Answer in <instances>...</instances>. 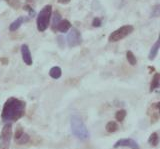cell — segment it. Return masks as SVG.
<instances>
[{
	"label": "cell",
	"instance_id": "cell-1",
	"mask_svg": "<svg viewBox=\"0 0 160 149\" xmlns=\"http://www.w3.org/2000/svg\"><path fill=\"white\" fill-rule=\"evenodd\" d=\"M26 110V103L23 100H20L15 97H10L5 101L1 118L4 122H16L20 118L25 115Z\"/></svg>",
	"mask_w": 160,
	"mask_h": 149
},
{
	"label": "cell",
	"instance_id": "cell-2",
	"mask_svg": "<svg viewBox=\"0 0 160 149\" xmlns=\"http://www.w3.org/2000/svg\"><path fill=\"white\" fill-rule=\"evenodd\" d=\"M70 125H71V131L75 137H77L80 140H86L87 138H89L88 129L80 117L72 116L70 120Z\"/></svg>",
	"mask_w": 160,
	"mask_h": 149
},
{
	"label": "cell",
	"instance_id": "cell-3",
	"mask_svg": "<svg viewBox=\"0 0 160 149\" xmlns=\"http://www.w3.org/2000/svg\"><path fill=\"white\" fill-rule=\"evenodd\" d=\"M52 16V6L51 5H45L41 11L38 13L37 16V29L39 32H44L49 26L50 19Z\"/></svg>",
	"mask_w": 160,
	"mask_h": 149
},
{
	"label": "cell",
	"instance_id": "cell-4",
	"mask_svg": "<svg viewBox=\"0 0 160 149\" xmlns=\"http://www.w3.org/2000/svg\"><path fill=\"white\" fill-rule=\"evenodd\" d=\"M134 30V27L132 25H124L122 27H120L116 29L115 31H113L108 37L109 42H117L124 39L125 37H127L130 35Z\"/></svg>",
	"mask_w": 160,
	"mask_h": 149
},
{
	"label": "cell",
	"instance_id": "cell-5",
	"mask_svg": "<svg viewBox=\"0 0 160 149\" xmlns=\"http://www.w3.org/2000/svg\"><path fill=\"white\" fill-rule=\"evenodd\" d=\"M11 138H12V124L10 122H7L2 128L1 134H0V139H1L0 149H8Z\"/></svg>",
	"mask_w": 160,
	"mask_h": 149
},
{
	"label": "cell",
	"instance_id": "cell-6",
	"mask_svg": "<svg viewBox=\"0 0 160 149\" xmlns=\"http://www.w3.org/2000/svg\"><path fill=\"white\" fill-rule=\"evenodd\" d=\"M67 43L69 47H76L82 43V36L76 28H72L67 36Z\"/></svg>",
	"mask_w": 160,
	"mask_h": 149
},
{
	"label": "cell",
	"instance_id": "cell-7",
	"mask_svg": "<svg viewBox=\"0 0 160 149\" xmlns=\"http://www.w3.org/2000/svg\"><path fill=\"white\" fill-rule=\"evenodd\" d=\"M118 147H129L131 149H140L138 143L131 138L119 139V140L116 141V143L114 144V148H118Z\"/></svg>",
	"mask_w": 160,
	"mask_h": 149
},
{
	"label": "cell",
	"instance_id": "cell-8",
	"mask_svg": "<svg viewBox=\"0 0 160 149\" xmlns=\"http://www.w3.org/2000/svg\"><path fill=\"white\" fill-rule=\"evenodd\" d=\"M21 55H22L23 61L26 65H28V66L32 65L33 60H32L31 52H30V49L26 44H23V45L21 46Z\"/></svg>",
	"mask_w": 160,
	"mask_h": 149
},
{
	"label": "cell",
	"instance_id": "cell-9",
	"mask_svg": "<svg viewBox=\"0 0 160 149\" xmlns=\"http://www.w3.org/2000/svg\"><path fill=\"white\" fill-rule=\"evenodd\" d=\"M148 115L150 116L151 119V123L157 122L158 118H159V103H153L151 106H150L149 110H148Z\"/></svg>",
	"mask_w": 160,
	"mask_h": 149
},
{
	"label": "cell",
	"instance_id": "cell-10",
	"mask_svg": "<svg viewBox=\"0 0 160 149\" xmlns=\"http://www.w3.org/2000/svg\"><path fill=\"white\" fill-rule=\"evenodd\" d=\"M25 21H28V18H25V17H19L17 18L16 20H14L11 24H10L9 26V30L10 31H16L17 29H19V27L22 25L23 22Z\"/></svg>",
	"mask_w": 160,
	"mask_h": 149
},
{
	"label": "cell",
	"instance_id": "cell-11",
	"mask_svg": "<svg viewBox=\"0 0 160 149\" xmlns=\"http://www.w3.org/2000/svg\"><path fill=\"white\" fill-rule=\"evenodd\" d=\"M70 28H71V23H70V21L66 20V19H64V20H61L59 22L57 26V31L65 33V32H67Z\"/></svg>",
	"mask_w": 160,
	"mask_h": 149
},
{
	"label": "cell",
	"instance_id": "cell-12",
	"mask_svg": "<svg viewBox=\"0 0 160 149\" xmlns=\"http://www.w3.org/2000/svg\"><path fill=\"white\" fill-rule=\"evenodd\" d=\"M61 15H60V13L58 11H55L54 12V16H53V19H52V24H51V29L52 31L56 32L57 31V26L59 22L61 21Z\"/></svg>",
	"mask_w": 160,
	"mask_h": 149
},
{
	"label": "cell",
	"instance_id": "cell-13",
	"mask_svg": "<svg viewBox=\"0 0 160 149\" xmlns=\"http://www.w3.org/2000/svg\"><path fill=\"white\" fill-rule=\"evenodd\" d=\"M159 47H160V43L157 40L156 42H155L154 45L151 47V50H150V52H149V55H148L149 60H154L155 57L157 56V53L159 51Z\"/></svg>",
	"mask_w": 160,
	"mask_h": 149
},
{
	"label": "cell",
	"instance_id": "cell-14",
	"mask_svg": "<svg viewBox=\"0 0 160 149\" xmlns=\"http://www.w3.org/2000/svg\"><path fill=\"white\" fill-rule=\"evenodd\" d=\"M61 74H62V71H61V68L58 67V66H54L50 69L49 71V75L51 76L53 79H58L61 77Z\"/></svg>",
	"mask_w": 160,
	"mask_h": 149
},
{
	"label": "cell",
	"instance_id": "cell-15",
	"mask_svg": "<svg viewBox=\"0 0 160 149\" xmlns=\"http://www.w3.org/2000/svg\"><path fill=\"white\" fill-rule=\"evenodd\" d=\"M159 80H160V75L159 73H155L154 76L152 78L151 85H150V92L154 91L155 89H157L159 87Z\"/></svg>",
	"mask_w": 160,
	"mask_h": 149
},
{
	"label": "cell",
	"instance_id": "cell-16",
	"mask_svg": "<svg viewBox=\"0 0 160 149\" xmlns=\"http://www.w3.org/2000/svg\"><path fill=\"white\" fill-rule=\"evenodd\" d=\"M105 129H106V131L109 133H114L118 130V125L115 121H109L106 124V126H105Z\"/></svg>",
	"mask_w": 160,
	"mask_h": 149
},
{
	"label": "cell",
	"instance_id": "cell-17",
	"mask_svg": "<svg viewBox=\"0 0 160 149\" xmlns=\"http://www.w3.org/2000/svg\"><path fill=\"white\" fill-rule=\"evenodd\" d=\"M148 143L151 146H153V147L158 145V143H159V136H158V134L156 132L152 133L151 135L149 136V138H148Z\"/></svg>",
	"mask_w": 160,
	"mask_h": 149
},
{
	"label": "cell",
	"instance_id": "cell-18",
	"mask_svg": "<svg viewBox=\"0 0 160 149\" xmlns=\"http://www.w3.org/2000/svg\"><path fill=\"white\" fill-rule=\"evenodd\" d=\"M126 114H127V112L125 109H120V110H118L116 112V114H115V119L119 122H122L125 119V117H126Z\"/></svg>",
	"mask_w": 160,
	"mask_h": 149
},
{
	"label": "cell",
	"instance_id": "cell-19",
	"mask_svg": "<svg viewBox=\"0 0 160 149\" xmlns=\"http://www.w3.org/2000/svg\"><path fill=\"white\" fill-rule=\"evenodd\" d=\"M126 58L129 62V64H131L132 66L136 65L137 64V60H136V57L134 56V54L132 51H127L126 52Z\"/></svg>",
	"mask_w": 160,
	"mask_h": 149
},
{
	"label": "cell",
	"instance_id": "cell-20",
	"mask_svg": "<svg viewBox=\"0 0 160 149\" xmlns=\"http://www.w3.org/2000/svg\"><path fill=\"white\" fill-rule=\"evenodd\" d=\"M9 6H11L13 9H19L21 6V3H20V0H4Z\"/></svg>",
	"mask_w": 160,
	"mask_h": 149
},
{
	"label": "cell",
	"instance_id": "cell-21",
	"mask_svg": "<svg viewBox=\"0 0 160 149\" xmlns=\"http://www.w3.org/2000/svg\"><path fill=\"white\" fill-rule=\"evenodd\" d=\"M29 139H30V137H29V135L28 134H26V133H23L22 134V136L20 137L18 140H16L17 142H18V144H26L28 141H29Z\"/></svg>",
	"mask_w": 160,
	"mask_h": 149
},
{
	"label": "cell",
	"instance_id": "cell-22",
	"mask_svg": "<svg viewBox=\"0 0 160 149\" xmlns=\"http://www.w3.org/2000/svg\"><path fill=\"white\" fill-rule=\"evenodd\" d=\"M23 133H24L23 128H22L21 126H19V127L16 129V131H15V133H14V139H15V141L18 140V139L22 136V134H23Z\"/></svg>",
	"mask_w": 160,
	"mask_h": 149
},
{
	"label": "cell",
	"instance_id": "cell-23",
	"mask_svg": "<svg viewBox=\"0 0 160 149\" xmlns=\"http://www.w3.org/2000/svg\"><path fill=\"white\" fill-rule=\"evenodd\" d=\"M92 26H93V27H100V26H101V20H100V18L96 17V18H94V19H93V21H92Z\"/></svg>",
	"mask_w": 160,
	"mask_h": 149
},
{
	"label": "cell",
	"instance_id": "cell-24",
	"mask_svg": "<svg viewBox=\"0 0 160 149\" xmlns=\"http://www.w3.org/2000/svg\"><path fill=\"white\" fill-rule=\"evenodd\" d=\"M57 43H58V45L61 47V48H63L64 46H65V42H64V38L62 37V36H58V38H57Z\"/></svg>",
	"mask_w": 160,
	"mask_h": 149
},
{
	"label": "cell",
	"instance_id": "cell-25",
	"mask_svg": "<svg viewBox=\"0 0 160 149\" xmlns=\"http://www.w3.org/2000/svg\"><path fill=\"white\" fill-rule=\"evenodd\" d=\"M152 10H153L154 12L151 13V15L154 16V17H157V16L159 15V5H156L155 7H153V8H152Z\"/></svg>",
	"mask_w": 160,
	"mask_h": 149
},
{
	"label": "cell",
	"instance_id": "cell-26",
	"mask_svg": "<svg viewBox=\"0 0 160 149\" xmlns=\"http://www.w3.org/2000/svg\"><path fill=\"white\" fill-rule=\"evenodd\" d=\"M24 9H25V10H27V11L29 12L30 15H33V14H34V10H32V9L30 8L28 5H25V6H24Z\"/></svg>",
	"mask_w": 160,
	"mask_h": 149
},
{
	"label": "cell",
	"instance_id": "cell-27",
	"mask_svg": "<svg viewBox=\"0 0 160 149\" xmlns=\"http://www.w3.org/2000/svg\"><path fill=\"white\" fill-rule=\"evenodd\" d=\"M58 1V3H60V4H67V3H69L71 0H57Z\"/></svg>",
	"mask_w": 160,
	"mask_h": 149
}]
</instances>
